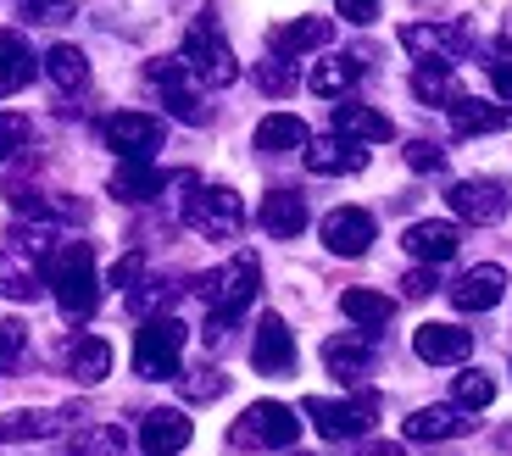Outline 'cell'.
I'll return each mask as SVG.
<instances>
[{"label":"cell","instance_id":"47","mask_svg":"<svg viewBox=\"0 0 512 456\" xmlns=\"http://www.w3.org/2000/svg\"><path fill=\"white\" fill-rule=\"evenodd\" d=\"M357 456H401V445H390V440H379V445H362Z\"/></svg>","mask_w":512,"mask_h":456},{"label":"cell","instance_id":"42","mask_svg":"<svg viewBox=\"0 0 512 456\" xmlns=\"http://www.w3.org/2000/svg\"><path fill=\"white\" fill-rule=\"evenodd\" d=\"M140 273H145V256H140V251H128L123 262L106 273V284H117V290H134V279H140Z\"/></svg>","mask_w":512,"mask_h":456},{"label":"cell","instance_id":"26","mask_svg":"<svg viewBox=\"0 0 512 456\" xmlns=\"http://www.w3.org/2000/svg\"><path fill=\"white\" fill-rule=\"evenodd\" d=\"M34 78V51L17 28H0V95H17V89Z\"/></svg>","mask_w":512,"mask_h":456},{"label":"cell","instance_id":"48","mask_svg":"<svg viewBox=\"0 0 512 456\" xmlns=\"http://www.w3.org/2000/svg\"><path fill=\"white\" fill-rule=\"evenodd\" d=\"M301 456H307V451H301Z\"/></svg>","mask_w":512,"mask_h":456},{"label":"cell","instance_id":"33","mask_svg":"<svg viewBox=\"0 0 512 456\" xmlns=\"http://www.w3.org/2000/svg\"><path fill=\"white\" fill-rule=\"evenodd\" d=\"M128 434L117 429V423H95V429L73 434V445H67V456H123Z\"/></svg>","mask_w":512,"mask_h":456},{"label":"cell","instance_id":"36","mask_svg":"<svg viewBox=\"0 0 512 456\" xmlns=\"http://www.w3.org/2000/svg\"><path fill=\"white\" fill-rule=\"evenodd\" d=\"M28 134H34V128H28V117H23V112H6V117H0V162L23 151Z\"/></svg>","mask_w":512,"mask_h":456},{"label":"cell","instance_id":"4","mask_svg":"<svg viewBox=\"0 0 512 456\" xmlns=\"http://www.w3.org/2000/svg\"><path fill=\"white\" fill-rule=\"evenodd\" d=\"M184 345H190V329H184L179 317H151V323L134 334V373H140V379H173Z\"/></svg>","mask_w":512,"mask_h":456},{"label":"cell","instance_id":"16","mask_svg":"<svg viewBox=\"0 0 512 456\" xmlns=\"http://www.w3.org/2000/svg\"><path fill=\"white\" fill-rule=\"evenodd\" d=\"M446 201H451V212H457L462 223H496V217L507 212V195H501L496 184H485V178H462V184H451Z\"/></svg>","mask_w":512,"mask_h":456},{"label":"cell","instance_id":"8","mask_svg":"<svg viewBox=\"0 0 512 456\" xmlns=\"http://www.w3.org/2000/svg\"><path fill=\"white\" fill-rule=\"evenodd\" d=\"M101 134L123 162H151V151L162 145V123L151 112H112L101 123Z\"/></svg>","mask_w":512,"mask_h":456},{"label":"cell","instance_id":"9","mask_svg":"<svg viewBox=\"0 0 512 456\" xmlns=\"http://www.w3.org/2000/svg\"><path fill=\"white\" fill-rule=\"evenodd\" d=\"M373 412H379L373 395H357V401H323V395H312L307 401V418L323 440H351V434H362L373 423Z\"/></svg>","mask_w":512,"mask_h":456},{"label":"cell","instance_id":"25","mask_svg":"<svg viewBox=\"0 0 512 456\" xmlns=\"http://www.w3.org/2000/svg\"><path fill=\"white\" fill-rule=\"evenodd\" d=\"M362 78V56H323L318 67H312V95H323V101H340V95H351Z\"/></svg>","mask_w":512,"mask_h":456},{"label":"cell","instance_id":"27","mask_svg":"<svg viewBox=\"0 0 512 456\" xmlns=\"http://www.w3.org/2000/svg\"><path fill=\"white\" fill-rule=\"evenodd\" d=\"M256 151L268 156H284V151H307V123L295 112H273L256 123Z\"/></svg>","mask_w":512,"mask_h":456},{"label":"cell","instance_id":"41","mask_svg":"<svg viewBox=\"0 0 512 456\" xmlns=\"http://www.w3.org/2000/svg\"><path fill=\"white\" fill-rule=\"evenodd\" d=\"M184 395H190V401H212V395H223V373L195 368V379H184Z\"/></svg>","mask_w":512,"mask_h":456},{"label":"cell","instance_id":"5","mask_svg":"<svg viewBox=\"0 0 512 456\" xmlns=\"http://www.w3.org/2000/svg\"><path fill=\"white\" fill-rule=\"evenodd\" d=\"M184 223L195 234H206V240H234L245 228V201L234 190H223V184H206V190H195L184 201Z\"/></svg>","mask_w":512,"mask_h":456},{"label":"cell","instance_id":"31","mask_svg":"<svg viewBox=\"0 0 512 456\" xmlns=\"http://www.w3.org/2000/svg\"><path fill=\"white\" fill-rule=\"evenodd\" d=\"M45 73H51L56 89H67V95L90 84V62H84L78 45H51V51H45Z\"/></svg>","mask_w":512,"mask_h":456},{"label":"cell","instance_id":"20","mask_svg":"<svg viewBox=\"0 0 512 456\" xmlns=\"http://www.w3.org/2000/svg\"><path fill=\"white\" fill-rule=\"evenodd\" d=\"M268 45H273V56H279V62L318 51V45H329V17H290V23L273 28Z\"/></svg>","mask_w":512,"mask_h":456},{"label":"cell","instance_id":"37","mask_svg":"<svg viewBox=\"0 0 512 456\" xmlns=\"http://www.w3.org/2000/svg\"><path fill=\"white\" fill-rule=\"evenodd\" d=\"M73 12H78V0H23L28 23H67Z\"/></svg>","mask_w":512,"mask_h":456},{"label":"cell","instance_id":"34","mask_svg":"<svg viewBox=\"0 0 512 456\" xmlns=\"http://www.w3.org/2000/svg\"><path fill=\"white\" fill-rule=\"evenodd\" d=\"M496 401V379L490 373H457V384H451V406H462V412H479V406Z\"/></svg>","mask_w":512,"mask_h":456},{"label":"cell","instance_id":"1","mask_svg":"<svg viewBox=\"0 0 512 456\" xmlns=\"http://www.w3.org/2000/svg\"><path fill=\"white\" fill-rule=\"evenodd\" d=\"M195 290H201V301L212 306V317H206V345H223L229 340V323L256 301V290H262V267H256V256H234L229 267L206 273Z\"/></svg>","mask_w":512,"mask_h":456},{"label":"cell","instance_id":"46","mask_svg":"<svg viewBox=\"0 0 512 456\" xmlns=\"http://www.w3.org/2000/svg\"><path fill=\"white\" fill-rule=\"evenodd\" d=\"M401 284H407V295H412V301H423V295H435V273H429V267H418V273H407Z\"/></svg>","mask_w":512,"mask_h":456},{"label":"cell","instance_id":"13","mask_svg":"<svg viewBox=\"0 0 512 456\" xmlns=\"http://www.w3.org/2000/svg\"><path fill=\"white\" fill-rule=\"evenodd\" d=\"M190 440H195V423L184 418L179 406H156V412H145V423H140L145 456H179Z\"/></svg>","mask_w":512,"mask_h":456},{"label":"cell","instance_id":"14","mask_svg":"<svg viewBox=\"0 0 512 456\" xmlns=\"http://www.w3.org/2000/svg\"><path fill=\"white\" fill-rule=\"evenodd\" d=\"M507 295V273H501L496 262H479V267H468L457 284H451V306L457 312H490V306Z\"/></svg>","mask_w":512,"mask_h":456},{"label":"cell","instance_id":"21","mask_svg":"<svg viewBox=\"0 0 512 456\" xmlns=\"http://www.w3.org/2000/svg\"><path fill=\"white\" fill-rule=\"evenodd\" d=\"M334 134L340 140H351V145H379V140H390L396 134V123L384 112H373V106H334Z\"/></svg>","mask_w":512,"mask_h":456},{"label":"cell","instance_id":"30","mask_svg":"<svg viewBox=\"0 0 512 456\" xmlns=\"http://www.w3.org/2000/svg\"><path fill=\"white\" fill-rule=\"evenodd\" d=\"M340 312H346L357 329H384V323L396 317V301L379 295V290H346L340 295Z\"/></svg>","mask_w":512,"mask_h":456},{"label":"cell","instance_id":"24","mask_svg":"<svg viewBox=\"0 0 512 456\" xmlns=\"http://www.w3.org/2000/svg\"><path fill=\"white\" fill-rule=\"evenodd\" d=\"M451 128L457 134H501V128H512V106H490V101L457 95L451 101Z\"/></svg>","mask_w":512,"mask_h":456},{"label":"cell","instance_id":"2","mask_svg":"<svg viewBox=\"0 0 512 456\" xmlns=\"http://www.w3.org/2000/svg\"><path fill=\"white\" fill-rule=\"evenodd\" d=\"M51 290L62 301L67 317H90L101 301V273H95V251L90 240H67L51 251Z\"/></svg>","mask_w":512,"mask_h":456},{"label":"cell","instance_id":"3","mask_svg":"<svg viewBox=\"0 0 512 456\" xmlns=\"http://www.w3.org/2000/svg\"><path fill=\"white\" fill-rule=\"evenodd\" d=\"M184 67L195 73V84H212V89H229L240 78V62H234L229 39L218 28V12H195L190 34H184Z\"/></svg>","mask_w":512,"mask_h":456},{"label":"cell","instance_id":"6","mask_svg":"<svg viewBox=\"0 0 512 456\" xmlns=\"http://www.w3.org/2000/svg\"><path fill=\"white\" fill-rule=\"evenodd\" d=\"M295 434H301V418H295L284 401H256L245 406V418L234 423L229 440L234 445H256V451H284V445H295Z\"/></svg>","mask_w":512,"mask_h":456},{"label":"cell","instance_id":"32","mask_svg":"<svg viewBox=\"0 0 512 456\" xmlns=\"http://www.w3.org/2000/svg\"><path fill=\"white\" fill-rule=\"evenodd\" d=\"M412 95H418L423 106H451L457 101V78H451V67L418 62V73H412Z\"/></svg>","mask_w":512,"mask_h":456},{"label":"cell","instance_id":"39","mask_svg":"<svg viewBox=\"0 0 512 456\" xmlns=\"http://www.w3.org/2000/svg\"><path fill=\"white\" fill-rule=\"evenodd\" d=\"M23 345H28V329L17 323V317H6V323H0V373L23 356Z\"/></svg>","mask_w":512,"mask_h":456},{"label":"cell","instance_id":"28","mask_svg":"<svg viewBox=\"0 0 512 456\" xmlns=\"http://www.w3.org/2000/svg\"><path fill=\"white\" fill-rule=\"evenodd\" d=\"M468 429V418H462V406H423V412H412L407 418V440H451V434Z\"/></svg>","mask_w":512,"mask_h":456},{"label":"cell","instance_id":"45","mask_svg":"<svg viewBox=\"0 0 512 456\" xmlns=\"http://www.w3.org/2000/svg\"><path fill=\"white\" fill-rule=\"evenodd\" d=\"M490 84H496V95L512 106V56H501V62H490Z\"/></svg>","mask_w":512,"mask_h":456},{"label":"cell","instance_id":"11","mask_svg":"<svg viewBox=\"0 0 512 456\" xmlns=\"http://www.w3.org/2000/svg\"><path fill=\"white\" fill-rule=\"evenodd\" d=\"M251 368L268 373V379H284L295 373V334L284 329V317H262L251 340Z\"/></svg>","mask_w":512,"mask_h":456},{"label":"cell","instance_id":"17","mask_svg":"<svg viewBox=\"0 0 512 456\" xmlns=\"http://www.w3.org/2000/svg\"><path fill=\"white\" fill-rule=\"evenodd\" d=\"M401 245H407L418 262H451L462 245V228L457 223H440V217H423V223H412L407 234H401Z\"/></svg>","mask_w":512,"mask_h":456},{"label":"cell","instance_id":"29","mask_svg":"<svg viewBox=\"0 0 512 456\" xmlns=\"http://www.w3.org/2000/svg\"><path fill=\"white\" fill-rule=\"evenodd\" d=\"M67 373H73L78 384H101L106 373H112V345H106L101 334H90V340H78L73 351H67Z\"/></svg>","mask_w":512,"mask_h":456},{"label":"cell","instance_id":"23","mask_svg":"<svg viewBox=\"0 0 512 456\" xmlns=\"http://www.w3.org/2000/svg\"><path fill=\"white\" fill-rule=\"evenodd\" d=\"M167 184H173V173H156L151 162H123V167L112 173V195H117V201H128V206L156 201Z\"/></svg>","mask_w":512,"mask_h":456},{"label":"cell","instance_id":"12","mask_svg":"<svg viewBox=\"0 0 512 456\" xmlns=\"http://www.w3.org/2000/svg\"><path fill=\"white\" fill-rule=\"evenodd\" d=\"M412 351H418V362H429V368H457V362H468V351H474V334L457 329V323H423V329L412 334Z\"/></svg>","mask_w":512,"mask_h":456},{"label":"cell","instance_id":"15","mask_svg":"<svg viewBox=\"0 0 512 456\" xmlns=\"http://www.w3.org/2000/svg\"><path fill=\"white\" fill-rule=\"evenodd\" d=\"M401 45H407L418 62L451 67V56L468 45V34H462V28H446V23H407V28H401Z\"/></svg>","mask_w":512,"mask_h":456},{"label":"cell","instance_id":"18","mask_svg":"<svg viewBox=\"0 0 512 456\" xmlns=\"http://www.w3.org/2000/svg\"><path fill=\"white\" fill-rule=\"evenodd\" d=\"M307 167L312 173H323V178H340V173H362L368 167V151L362 145H351V140H340V134H323V140H307Z\"/></svg>","mask_w":512,"mask_h":456},{"label":"cell","instance_id":"40","mask_svg":"<svg viewBox=\"0 0 512 456\" xmlns=\"http://www.w3.org/2000/svg\"><path fill=\"white\" fill-rule=\"evenodd\" d=\"M407 167H412V173H440V167H446V151L429 145V140H412L407 145Z\"/></svg>","mask_w":512,"mask_h":456},{"label":"cell","instance_id":"38","mask_svg":"<svg viewBox=\"0 0 512 456\" xmlns=\"http://www.w3.org/2000/svg\"><path fill=\"white\" fill-rule=\"evenodd\" d=\"M256 84L268 89V95H290L295 73H290V62H279V56H273V62H256Z\"/></svg>","mask_w":512,"mask_h":456},{"label":"cell","instance_id":"35","mask_svg":"<svg viewBox=\"0 0 512 456\" xmlns=\"http://www.w3.org/2000/svg\"><path fill=\"white\" fill-rule=\"evenodd\" d=\"M51 429H56V418H45V412H17V418L0 423V440H39Z\"/></svg>","mask_w":512,"mask_h":456},{"label":"cell","instance_id":"44","mask_svg":"<svg viewBox=\"0 0 512 456\" xmlns=\"http://www.w3.org/2000/svg\"><path fill=\"white\" fill-rule=\"evenodd\" d=\"M0 290L12 295V301H34V295H39V279H34V273H6V279H0Z\"/></svg>","mask_w":512,"mask_h":456},{"label":"cell","instance_id":"43","mask_svg":"<svg viewBox=\"0 0 512 456\" xmlns=\"http://www.w3.org/2000/svg\"><path fill=\"white\" fill-rule=\"evenodd\" d=\"M334 12L362 28V23H373V17H379V0H334Z\"/></svg>","mask_w":512,"mask_h":456},{"label":"cell","instance_id":"10","mask_svg":"<svg viewBox=\"0 0 512 456\" xmlns=\"http://www.w3.org/2000/svg\"><path fill=\"white\" fill-rule=\"evenodd\" d=\"M318 234H323V245H329L334 256H362L379 228H373V212H362V206H334V212L323 217Z\"/></svg>","mask_w":512,"mask_h":456},{"label":"cell","instance_id":"7","mask_svg":"<svg viewBox=\"0 0 512 456\" xmlns=\"http://www.w3.org/2000/svg\"><path fill=\"white\" fill-rule=\"evenodd\" d=\"M151 84H156V95H162V106L173 117H184V123H206V106H201V95H195V73L179 62V56H156Z\"/></svg>","mask_w":512,"mask_h":456},{"label":"cell","instance_id":"22","mask_svg":"<svg viewBox=\"0 0 512 456\" xmlns=\"http://www.w3.org/2000/svg\"><path fill=\"white\" fill-rule=\"evenodd\" d=\"M256 217H262V228H268L273 240H295V234L307 228V201H301L295 190H268Z\"/></svg>","mask_w":512,"mask_h":456},{"label":"cell","instance_id":"19","mask_svg":"<svg viewBox=\"0 0 512 456\" xmlns=\"http://www.w3.org/2000/svg\"><path fill=\"white\" fill-rule=\"evenodd\" d=\"M323 368L340 384H357L362 373L373 368V345L362 340V334H334V340H323Z\"/></svg>","mask_w":512,"mask_h":456}]
</instances>
